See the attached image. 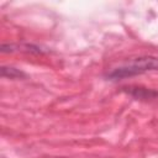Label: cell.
<instances>
[{"mask_svg": "<svg viewBox=\"0 0 158 158\" xmlns=\"http://www.w3.org/2000/svg\"><path fill=\"white\" fill-rule=\"evenodd\" d=\"M1 77L10 78V79H20L25 77V73L14 67H1Z\"/></svg>", "mask_w": 158, "mask_h": 158, "instance_id": "obj_3", "label": "cell"}, {"mask_svg": "<svg viewBox=\"0 0 158 158\" xmlns=\"http://www.w3.org/2000/svg\"><path fill=\"white\" fill-rule=\"evenodd\" d=\"M148 72H158V57L154 56H141L128 59L120 67L114 68L106 74L109 80H121L135 75H141Z\"/></svg>", "mask_w": 158, "mask_h": 158, "instance_id": "obj_1", "label": "cell"}, {"mask_svg": "<svg viewBox=\"0 0 158 158\" xmlns=\"http://www.w3.org/2000/svg\"><path fill=\"white\" fill-rule=\"evenodd\" d=\"M123 91L130 94L131 96L141 100H149V99H156L158 98V91L153 89H147L142 86H127L123 88Z\"/></svg>", "mask_w": 158, "mask_h": 158, "instance_id": "obj_2", "label": "cell"}]
</instances>
